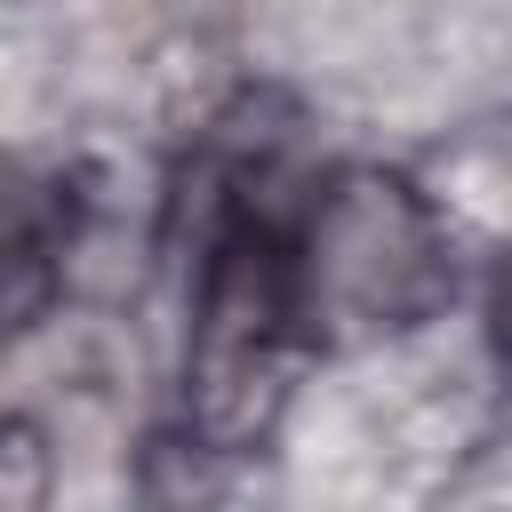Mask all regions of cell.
Returning a JSON list of instances; mask_svg holds the SVG:
<instances>
[{"label":"cell","mask_w":512,"mask_h":512,"mask_svg":"<svg viewBox=\"0 0 512 512\" xmlns=\"http://www.w3.org/2000/svg\"><path fill=\"white\" fill-rule=\"evenodd\" d=\"M72 240V208L48 224V184H16V216H8V320L32 328L40 296L56 280V256Z\"/></svg>","instance_id":"3"},{"label":"cell","mask_w":512,"mask_h":512,"mask_svg":"<svg viewBox=\"0 0 512 512\" xmlns=\"http://www.w3.org/2000/svg\"><path fill=\"white\" fill-rule=\"evenodd\" d=\"M312 344H384L448 304V232L392 168H336L304 208Z\"/></svg>","instance_id":"2"},{"label":"cell","mask_w":512,"mask_h":512,"mask_svg":"<svg viewBox=\"0 0 512 512\" xmlns=\"http://www.w3.org/2000/svg\"><path fill=\"white\" fill-rule=\"evenodd\" d=\"M0 472H8V496H0V512H48V440H40V424L32 416H8V432H0Z\"/></svg>","instance_id":"4"},{"label":"cell","mask_w":512,"mask_h":512,"mask_svg":"<svg viewBox=\"0 0 512 512\" xmlns=\"http://www.w3.org/2000/svg\"><path fill=\"white\" fill-rule=\"evenodd\" d=\"M304 208L312 184H296L264 144L256 160H232L208 192L192 296H184V424L232 456L256 448L296 384V352L312 344L304 304Z\"/></svg>","instance_id":"1"},{"label":"cell","mask_w":512,"mask_h":512,"mask_svg":"<svg viewBox=\"0 0 512 512\" xmlns=\"http://www.w3.org/2000/svg\"><path fill=\"white\" fill-rule=\"evenodd\" d=\"M488 320H496V360H504V376H512V256H504V272H496V304H488Z\"/></svg>","instance_id":"5"}]
</instances>
